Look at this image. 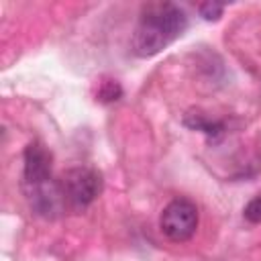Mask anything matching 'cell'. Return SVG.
Returning a JSON list of instances; mask_svg holds the SVG:
<instances>
[{"instance_id": "cell-1", "label": "cell", "mask_w": 261, "mask_h": 261, "mask_svg": "<svg viewBox=\"0 0 261 261\" xmlns=\"http://www.w3.org/2000/svg\"><path fill=\"white\" fill-rule=\"evenodd\" d=\"M188 29V16L184 8L173 2L147 4L135 27L130 49L137 57H153L171 45Z\"/></svg>"}, {"instance_id": "cell-2", "label": "cell", "mask_w": 261, "mask_h": 261, "mask_svg": "<svg viewBox=\"0 0 261 261\" xmlns=\"http://www.w3.org/2000/svg\"><path fill=\"white\" fill-rule=\"evenodd\" d=\"M59 184H61L65 208L73 212L86 210L102 192V175L94 167H86V165L67 169L61 175Z\"/></svg>"}, {"instance_id": "cell-3", "label": "cell", "mask_w": 261, "mask_h": 261, "mask_svg": "<svg viewBox=\"0 0 261 261\" xmlns=\"http://www.w3.org/2000/svg\"><path fill=\"white\" fill-rule=\"evenodd\" d=\"M198 220V206L188 198H175L163 208L159 216V228L169 241L184 243L194 237Z\"/></svg>"}, {"instance_id": "cell-4", "label": "cell", "mask_w": 261, "mask_h": 261, "mask_svg": "<svg viewBox=\"0 0 261 261\" xmlns=\"http://www.w3.org/2000/svg\"><path fill=\"white\" fill-rule=\"evenodd\" d=\"M53 177L51 171V153L39 141L27 145L22 155V184H33Z\"/></svg>"}, {"instance_id": "cell-5", "label": "cell", "mask_w": 261, "mask_h": 261, "mask_svg": "<svg viewBox=\"0 0 261 261\" xmlns=\"http://www.w3.org/2000/svg\"><path fill=\"white\" fill-rule=\"evenodd\" d=\"M184 124L190 126L192 130L204 133V135H206L208 139H212V141H216L218 137L224 135V124H222L220 120H212V118L204 116L202 112H188V114L184 116Z\"/></svg>"}, {"instance_id": "cell-6", "label": "cell", "mask_w": 261, "mask_h": 261, "mask_svg": "<svg viewBox=\"0 0 261 261\" xmlns=\"http://www.w3.org/2000/svg\"><path fill=\"white\" fill-rule=\"evenodd\" d=\"M120 96H122V88H120L118 82H114V80L104 82V84L100 86V90H98V100H100V102H114V100H118Z\"/></svg>"}, {"instance_id": "cell-7", "label": "cell", "mask_w": 261, "mask_h": 261, "mask_svg": "<svg viewBox=\"0 0 261 261\" xmlns=\"http://www.w3.org/2000/svg\"><path fill=\"white\" fill-rule=\"evenodd\" d=\"M243 216L251 224H259L261 222V196H255L253 200H249V204L243 210Z\"/></svg>"}, {"instance_id": "cell-8", "label": "cell", "mask_w": 261, "mask_h": 261, "mask_svg": "<svg viewBox=\"0 0 261 261\" xmlns=\"http://www.w3.org/2000/svg\"><path fill=\"white\" fill-rule=\"evenodd\" d=\"M198 12L204 20H216L222 12H224V4H218V2H204L198 6Z\"/></svg>"}]
</instances>
